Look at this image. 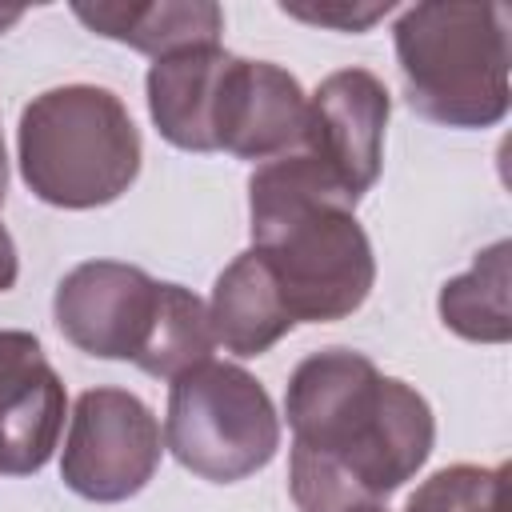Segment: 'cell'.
<instances>
[{"instance_id":"3","label":"cell","mask_w":512,"mask_h":512,"mask_svg":"<svg viewBox=\"0 0 512 512\" xmlns=\"http://www.w3.org/2000/svg\"><path fill=\"white\" fill-rule=\"evenodd\" d=\"M404 100L444 128H492L508 116V8L424 0L392 24Z\"/></svg>"},{"instance_id":"5","label":"cell","mask_w":512,"mask_h":512,"mask_svg":"<svg viewBox=\"0 0 512 512\" xmlns=\"http://www.w3.org/2000/svg\"><path fill=\"white\" fill-rule=\"evenodd\" d=\"M164 448L192 476L236 484L272 464L280 416L268 388L248 368L204 360L168 384Z\"/></svg>"},{"instance_id":"17","label":"cell","mask_w":512,"mask_h":512,"mask_svg":"<svg viewBox=\"0 0 512 512\" xmlns=\"http://www.w3.org/2000/svg\"><path fill=\"white\" fill-rule=\"evenodd\" d=\"M284 16H296V20H308V24H328V28H340V32H368L380 16L392 12V0H376V4H348V0H336V4H280Z\"/></svg>"},{"instance_id":"10","label":"cell","mask_w":512,"mask_h":512,"mask_svg":"<svg viewBox=\"0 0 512 512\" xmlns=\"http://www.w3.org/2000/svg\"><path fill=\"white\" fill-rule=\"evenodd\" d=\"M308 124V96L300 80L272 60L236 56L224 80L220 116H216V148L240 160H276L300 152Z\"/></svg>"},{"instance_id":"15","label":"cell","mask_w":512,"mask_h":512,"mask_svg":"<svg viewBox=\"0 0 512 512\" xmlns=\"http://www.w3.org/2000/svg\"><path fill=\"white\" fill-rule=\"evenodd\" d=\"M216 336H212V320H208V304L184 288L164 280L160 284V312L156 324L148 332L144 352L136 356V368L152 380H176L180 372L212 360Z\"/></svg>"},{"instance_id":"12","label":"cell","mask_w":512,"mask_h":512,"mask_svg":"<svg viewBox=\"0 0 512 512\" xmlns=\"http://www.w3.org/2000/svg\"><path fill=\"white\" fill-rule=\"evenodd\" d=\"M208 320H212L216 344H224V352L244 356V360L264 356L272 344H280L296 328L276 276L252 248L240 252L216 276L212 300H208Z\"/></svg>"},{"instance_id":"1","label":"cell","mask_w":512,"mask_h":512,"mask_svg":"<svg viewBox=\"0 0 512 512\" xmlns=\"http://www.w3.org/2000/svg\"><path fill=\"white\" fill-rule=\"evenodd\" d=\"M284 416L288 492L300 512L376 508L428 464L436 444L428 400L352 348L304 356L288 376Z\"/></svg>"},{"instance_id":"18","label":"cell","mask_w":512,"mask_h":512,"mask_svg":"<svg viewBox=\"0 0 512 512\" xmlns=\"http://www.w3.org/2000/svg\"><path fill=\"white\" fill-rule=\"evenodd\" d=\"M16 276H20L16 240H12V232H8V228H4V220H0V292L16 288Z\"/></svg>"},{"instance_id":"16","label":"cell","mask_w":512,"mask_h":512,"mask_svg":"<svg viewBox=\"0 0 512 512\" xmlns=\"http://www.w3.org/2000/svg\"><path fill=\"white\" fill-rule=\"evenodd\" d=\"M504 476V464H448L408 496L404 512H504Z\"/></svg>"},{"instance_id":"8","label":"cell","mask_w":512,"mask_h":512,"mask_svg":"<svg viewBox=\"0 0 512 512\" xmlns=\"http://www.w3.org/2000/svg\"><path fill=\"white\" fill-rule=\"evenodd\" d=\"M392 116V96L384 80L368 68L328 72L308 96L304 144L308 152L356 204L380 180L384 168V128Z\"/></svg>"},{"instance_id":"11","label":"cell","mask_w":512,"mask_h":512,"mask_svg":"<svg viewBox=\"0 0 512 512\" xmlns=\"http://www.w3.org/2000/svg\"><path fill=\"white\" fill-rule=\"evenodd\" d=\"M236 52L220 44H196L168 52L152 60L144 76L148 92V112L156 132L184 152H220L216 148V116H220V96L224 80L232 68Z\"/></svg>"},{"instance_id":"7","label":"cell","mask_w":512,"mask_h":512,"mask_svg":"<svg viewBox=\"0 0 512 512\" xmlns=\"http://www.w3.org/2000/svg\"><path fill=\"white\" fill-rule=\"evenodd\" d=\"M160 284L164 280H152L136 264L84 260L56 284V328L88 356L136 364L160 312Z\"/></svg>"},{"instance_id":"14","label":"cell","mask_w":512,"mask_h":512,"mask_svg":"<svg viewBox=\"0 0 512 512\" xmlns=\"http://www.w3.org/2000/svg\"><path fill=\"white\" fill-rule=\"evenodd\" d=\"M508 240L488 244L476 252L472 268L444 280L436 308L448 332L472 344H504L512 336V308H508Z\"/></svg>"},{"instance_id":"13","label":"cell","mask_w":512,"mask_h":512,"mask_svg":"<svg viewBox=\"0 0 512 512\" xmlns=\"http://www.w3.org/2000/svg\"><path fill=\"white\" fill-rule=\"evenodd\" d=\"M72 16L104 40L128 44L152 60L196 48L220 44L224 8L212 0H152V4H72Z\"/></svg>"},{"instance_id":"20","label":"cell","mask_w":512,"mask_h":512,"mask_svg":"<svg viewBox=\"0 0 512 512\" xmlns=\"http://www.w3.org/2000/svg\"><path fill=\"white\" fill-rule=\"evenodd\" d=\"M20 16H24L20 8H0V36H4V28H12Z\"/></svg>"},{"instance_id":"4","label":"cell","mask_w":512,"mask_h":512,"mask_svg":"<svg viewBox=\"0 0 512 512\" xmlns=\"http://www.w3.org/2000/svg\"><path fill=\"white\" fill-rule=\"evenodd\" d=\"M140 160V128L132 124L124 100L100 84L48 88L20 112V180L52 208L88 212L120 200L136 184Z\"/></svg>"},{"instance_id":"6","label":"cell","mask_w":512,"mask_h":512,"mask_svg":"<svg viewBox=\"0 0 512 512\" xmlns=\"http://www.w3.org/2000/svg\"><path fill=\"white\" fill-rule=\"evenodd\" d=\"M164 456L156 412L128 388H88L76 396L60 452V480L92 504H120L148 488Z\"/></svg>"},{"instance_id":"2","label":"cell","mask_w":512,"mask_h":512,"mask_svg":"<svg viewBox=\"0 0 512 512\" xmlns=\"http://www.w3.org/2000/svg\"><path fill=\"white\" fill-rule=\"evenodd\" d=\"M252 252L268 264L296 324L348 320L376 284L356 200L308 156L288 152L248 176Z\"/></svg>"},{"instance_id":"9","label":"cell","mask_w":512,"mask_h":512,"mask_svg":"<svg viewBox=\"0 0 512 512\" xmlns=\"http://www.w3.org/2000/svg\"><path fill=\"white\" fill-rule=\"evenodd\" d=\"M64 380L40 340L24 328H0V476L40 472L64 432Z\"/></svg>"},{"instance_id":"21","label":"cell","mask_w":512,"mask_h":512,"mask_svg":"<svg viewBox=\"0 0 512 512\" xmlns=\"http://www.w3.org/2000/svg\"><path fill=\"white\" fill-rule=\"evenodd\" d=\"M364 512H388V508H384V504H376V508H364Z\"/></svg>"},{"instance_id":"19","label":"cell","mask_w":512,"mask_h":512,"mask_svg":"<svg viewBox=\"0 0 512 512\" xmlns=\"http://www.w3.org/2000/svg\"><path fill=\"white\" fill-rule=\"evenodd\" d=\"M4 192H8V152H4V132H0V204H4Z\"/></svg>"}]
</instances>
